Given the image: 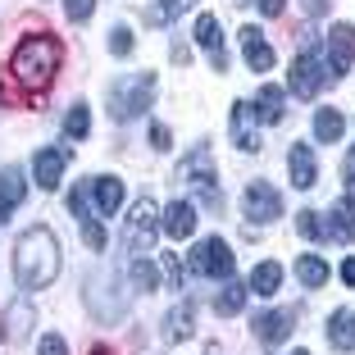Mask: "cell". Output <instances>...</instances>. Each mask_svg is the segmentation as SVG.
<instances>
[{"label":"cell","instance_id":"obj_1","mask_svg":"<svg viewBox=\"0 0 355 355\" xmlns=\"http://www.w3.org/2000/svg\"><path fill=\"white\" fill-rule=\"evenodd\" d=\"M14 273H19V287L28 292H42L51 287L55 273H60V241L51 228H28L14 246Z\"/></svg>","mask_w":355,"mask_h":355},{"label":"cell","instance_id":"obj_2","mask_svg":"<svg viewBox=\"0 0 355 355\" xmlns=\"http://www.w3.org/2000/svg\"><path fill=\"white\" fill-rule=\"evenodd\" d=\"M60 60H64V51H60V42L55 37H28V42L14 51V60H10V73L19 78L23 87H51L55 83V73H60Z\"/></svg>","mask_w":355,"mask_h":355},{"label":"cell","instance_id":"obj_3","mask_svg":"<svg viewBox=\"0 0 355 355\" xmlns=\"http://www.w3.org/2000/svg\"><path fill=\"white\" fill-rule=\"evenodd\" d=\"M150 101H155V73H128L110 83V114L119 123H132L137 114H146Z\"/></svg>","mask_w":355,"mask_h":355},{"label":"cell","instance_id":"obj_4","mask_svg":"<svg viewBox=\"0 0 355 355\" xmlns=\"http://www.w3.org/2000/svg\"><path fill=\"white\" fill-rule=\"evenodd\" d=\"M178 182H187V191L205 209H223V187H219V173H214V159H209L205 146L191 150V155L178 164Z\"/></svg>","mask_w":355,"mask_h":355},{"label":"cell","instance_id":"obj_5","mask_svg":"<svg viewBox=\"0 0 355 355\" xmlns=\"http://www.w3.org/2000/svg\"><path fill=\"white\" fill-rule=\"evenodd\" d=\"M155 237H159V205H155L150 196H141V200L132 205V214H128L123 251H128V255H150Z\"/></svg>","mask_w":355,"mask_h":355},{"label":"cell","instance_id":"obj_6","mask_svg":"<svg viewBox=\"0 0 355 355\" xmlns=\"http://www.w3.org/2000/svg\"><path fill=\"white\" fill-rule=\"evenodd\" d=\"M328 69H324V51H319V42H305V51L296 55L292 64V96H301V101H310L319 87H324Z\"/></svg>","mask_w":355,"mask_h":355},{"label":"cell","instance_id":"obj_7","mask_svg":"<svg viewBox=\"0 0 355 355\" xmlns=\"http://www.w3.org/2000/svg\"><path fill=\"white\" fill-rule=\"evenodd\" d=\"M191 269L205 273V278H232V251L223 237H205L191 251Z\"/></svg>","mask_w":355,"mask_h":355},{"label":"cell","instance_id":"obj_8","mask_svg":"<svg viewBox=\"0 0 355 355\" xmlns=\"http://www.w3.org/2000/svg\"><path fill=\"white\" fill-rule=\"evenodd\" d=\"M351 60H355V28H351V23H337V28L328 32V55H324L328 83H337V78H346V69H351Z\"/></svg>","mask_w":355,"mask_h":355},{"label":"cell","instance_id":"obj_9","mask_svg":"<svg viewBox=\"0 0 355 355\" xmlns=\"http://www.w3.org/2000/svg\"><path fill=\"white\" fill-rule=\"evenodd\" d=\"M73 159V150L69 146H42L37 155H32V178H37V187L42 191H55L64 178V164Z\"/></svg>","mask_w":355,"mask_h":355},{"label":"cell","instance_id":"obj_10","mask_svg":"<svg viewBox=\"0 0 355 355\" xmlns=\"http://www.w3.org/2000/svg\"><path fill=\"white\" fill-rule=\"evenodd\" d=\"M241 209H246V219H255V223H273L282 214V196L269 182H251V187L241 191Z\"/></svg>","mask_w":355,"mask_h":355},{"label":"cell","instance_id":"obj_11","mask_svg":"<svg viewBox=\"0 0 355 355\" xmlns=\"http://www.w3.org/2000/svg\"><path fill=\"white\" fill-rule=\"evenodd\" d=\"M255 337H260L264 346H282L287 337H292V328H296V314L292 310H269V314H255Z\"/></svg>","mask_w":355,"mask_h":355},{"label":"cell","instance_id":"obj_12","mask_svg":"<svg viewBox=\"0 0 355 355\" xmlns=\"http://www.w3.org/2000/svg\"><path fill=\"white\" fill-rule=\"evenodd\" d=\"M287 173H292V187H296V191H310L314 182H319V164H314V146H301V141H296V146L287 150Z\"/></svg>","mask_w":355,"mask_h":355},{"label":"cell","instance_id":"obj_13","mask_svg":"<svg viewBox=\"0 0 355 355\" xmlns=\"http://www.w3.org/2000/svg\"><path fill=\"white\" fill-rule=\"evenodd\" d=\"M87 191L96 196V209H101V219H114L119 209H123V196H128L123 182H119L114 173H110V178H92V182H87Z\"/></svg>","mask_w":355,"mask_h":355},{"label":"cell","instance_id":"obj_14","mask_svg":"<svg viewBox=\"0 0 355 355\" xmlns=\"http://www.w3.org/2000/svg\"><path fill=\"white\" fill-rule=\"evenodd\" d=\"M241 55L251 64V73H269L273 69V46L264 42L260 28H241Z\"/></svg>","mask_w":355,"mask_h":355},{"label":"cell","instance_id":"obj_15","mask_svg":"<svg viewBox=\"0 0 355 355\" xmlns=\"http://www.w3.org/2000/svg\"><path fill=\"white\" fill-rule=\"evenodd\" d=\"M23 196H28L23 168H5V173H0V228H5V223H10V214L23 205Z\"/></svg>","mask_w":355,"mask_h":355},{"label":"cell","instance_id":"obj_16","mask_svg":"<svg viewBox=\"0 0 355 355\" xmlns=\"http://www.w3.org/2000/svg\"><path fill=\"white\" fill-rule=\"evenodd\" d=\"M159 228L168 232V237H191V232H196V205H191V200H173V205L164 209V219H159Z\"/></svg>","mask_w":355,"mask_h":355},{"label":"cell","instance_id":"obj_17","mask_svg":"<svg viewBox=\"0 0 355 355\" xmlns=\"http://www.w3.org/2000/svg\"><path fill=\"white\" fill-rule=\"evenodd\" d=\"M324 333L333 351H355V310H333Z\"/></svg>","mask_w":355,"mask_h":355},{"label":"cell","instance_id":"obj_18","mask_svg":"<svg viewBox=\"0 0 355 355\" xmlns=\"http://www.w3.org/2000/svg\"><path fill=\"white\" fill-rule=\"evenodd\" d=\"M324 237H333V241H351L355 237V200L346 196V200H337L333 205V214H328V228H324Z\"/></svg>","mask_w":355,"mask_h":355},{"label":"cell","instance_id":"obj_19","mask_svg":"<svg viewBox=\"0 0 355 355\" xmlns=\"http://www.w3.org/2000/svg\"><path fill=\"white\" fill-rule=\"evenodd\" d=\"M251 105L237 101L232 105V141H237V150H260V132H251Z\"/></svg>","mask_w":355,"mask_h":355},{"label":"cell","instance_id":"obj_20","mask_svg":"<svg viewBox=\"0 0 355 355\" xmlns=\"http://www.w3.org/2000/svg\"><path fill=\"white\" fill-rule=\"evenodd\" d=\"M278 282H282V264H278V260H264V264H255V269H251V282H246V292H255V296H273V292H278Z\"/></svg>","mask_w":355,"mask_h":355},{"label":"cell","instance_id":"obj_21","mask_svg":"<svg viewBox=\"0 0 355 355\" xmlns=\"http://www.w3.org/2000/svg\"><path fill=\"white\" fill-rule=\"evenodd\" d=\"M251 114H255V123H278V119H282V92H278V87H264V92L255 96Z\"/></svg>","mask_w":355,"mask_h":355},{"label":"cell","instance_id":"obj_22","mask_svg":"<svg viewBox=\"0 0 355 355\" xmlns=\"http://www.w3.org/2000/svg\"><path fill=\"white\" fill-rule=\"evenodd\" d=\"M164 333H168V342H182V337H191L196 333V314H191V305L182 301V305H173V310H168V319H164Z\"/></svg>","mask_w":355,"mask_h":355},{"label":"cell","instance_id":"obj_23","mask_svg":"<svg viewBox=\"0 0 355 355\" xmlns=\"http://www.w3.org/2000/svg\"><path fill=\"white\" fill-rule=\"evenodd\" d=\"M342 132H346V119L337 114V110H319V114H314V137H319V141L333 146V141H342Z\"/></svg>","mask_w":355,"mask_h":355},{"label":"cell","instance_id":"obj_24","mask_svg":"<svg viewBox=\"0 0 355 355\" xmlns=\"http://www.w3.org/2000/svg\"><path fill=\"white\" fill-rule=\"evenodd\" d=\"M246 287H241V282H228V287H223L219 296H214V314H223V319H232V314H241V305H246Z\"/></svg>","mask_w":355,"mask_h":355},{"label":"cell","instance_id":"obj_25","mask_svg":"<svg viewBox=\"0 0 355 355\" xmlns=\"http://www.w3.org/2000/svg\"><path fill=\"white\" fill-rule=\"evenodd\" d=\"M128 273H132V287H137V292H155V287H159V269L146 260V255H132Z\"/></svg>","mask_w":355,"mask_h":355},{"label":"cell","instance_id":"obj_26","mask_svg":"<svg viewBox=\"0 0 355 355\" xmlns=\"http://www.w3.org/2000/svg\"><path fill=\"white\" fill-rule=\"evenodd\" d=\"M296 278H301L305 287H324L328 282V264L319 260V255H296Z\"/></svg>","mask_w":355,"mask_h":355},{"label":"cell","instance_id":"obj_27","mask_svg":"<svg viewBox=\"0 0 355 355\" xmlns=\"http://www.w3.org/2000/svg\"><path fill=\"white\" fill-rule=\"evenodd\" d=\"M32 328V305L19 301L10 314H5V342H23V333Z\"/></svg>","mask_w":355,"mask_h":355},{"label":"cell","instance_id":"obj_28","mask_svg":"<svg viewBox=\"0 0 355 355\" xmlns=\"http://www.w3.org/2000/svg\"><path fill=\"white\" fill-rule=\"evenodd\" d=\"M196 42L205 46V51H223V28L214 14H200L196 19Z\"/></svg>","mask_w":355,"mask_h":355},{"label":"cell","instance_id":"obj_29","mask_svg":"<svg viewBox=\"0 0 355 355\" xmlns=\"http://www.w3.org/2000/svg\"><path fill=\"white\" fill-rule=\"evenodd\" d=\"M187 5H196V0H159L155 10H150V14H146V23H173V19H178V14L187 10Z\"/></svg>","mask_w":355,"mask_h":355},{"label":"cell","instance_id":"obj_30","mask_svg":"<svg viewBox=\"0 0 355 355\" xmlns=\"http://www.w3.org/2000/svg\"><path fill=\"white\" fill-rule=\"evenodd\" d=\"M87 128H92V119H87V105H73V110L64 114V132L73 137V141H83Z\"/></svg>","mask_w":355,"mask_h":355},{"label":"cell","instance_id":"obj_31","mask_svg":"<svg viewBox=\"0 0 355 355\" xmlns=\"http://www.w3.org/2000/svg\"><path fill=\"white\" fill-rule=\"evenodd\" d=\"M296 232H301V237H310V241H319V237H324V223H319V214H314V209H301V214H296Z\"/></svg>","mask_w":355,"mask_h":355},{"label":"cell","instance_id":"obj_32","mask_svg":"<svg viewBox=\"0 0 355 355\" xmlns=\"http://www.w3.org/2000/svg\"><path fill=\"white\" fill-rule=\"evenodd\" d=\"M110 55H119V60H128V55H132V32H128V28H114V32H110Z\"/></svg>","mask_w":355,"mask_h":355},{"label":"cell","instance_id":"obj_33","mask_svg":"<svg viewBox=\"0 0 355 355\" xmlns=\"http://www.w3.org/2000/svg\"><path fill=\"white\" fill-rule=\"evenodd\" d=\"M92 10H96V0H64V14H69L73 23H87Z\"/></svg>","mask_w":355,"mask_h":355},{"label":"cell","instance_id":"obj_34","mask_svg":"<svg viewBox=\"0 0 355 355\" xmlns=\"http://www.w3.org/2000/svg\"><path fill=\"white\" fill-rule=\"evenodd\" d=\"M164 273H168V282H173V292H182V278H187L182 255H164Z\"/></svg>","mask_w":355,"mask_h":355},{"label":"cell","instance_id":"obj_35","mask_svg":"<svg viewBox=\"0 0 355 355\" xmlns=\"http://www.w3.org/2000/svg\"><path fill=\"white\" fill-rule=\"evenodd\" d=\"M83 241L92 246V251H105V228H101L96 219H87V223H83Z\"/></svg>","mask_w":355,"mask_h":355},{"label":"cell","instance_id":"obj_36","mask_svg":"<svg viewBox=\"0 0 355 355\" xmlns=\"http://www.w3.org/2000/svg\"><path fill=\"white\" fill-rule=\"evenodd\" d=\"M37 355H69V346H64L60 333H46L42 342H37Z\"/></svg>","mask_w":355,"mask_h":355},{"label":"cell","instance_id":"obj_37","mask_svg":"<svg viewBox=\"0 0 355 355\" xmlns=\"http://www.w3.org/2000/svg\"><path fill=\"white\" fill-rule=\"evenodd\" d=\"M150 146H155V150H168V128L164 123H150Z\"/></svg>","mask_w":355,"mask_h":355},{"label":"cell","instance_id":"obj_38","mask_svg":"<svg viewBox=\"0 0 355 355\" xmlns=\"http://www.w3.org/2000/svg\"><path fill=\"white\" fill-rule=\"evenodd\" d=\"M342 182H346V187H355V146L346 150V164H342Z\"/></svg>","mask_w":355,"mask_h":355},{"label":"cell","instance_id":"obj_39","mask_svg":"<svg viewBox=\"0 0 355 355\" xmlns=\"http://www.w3.org/2000/svg\"><path fill=\"white\" fill-rule=\"evenodd\" d=\"M342 282H346V287H355V255L342 264Z\"/></svg>","mask_w":355,"mask_h":355},{"label":"cell","instance_id":"obj_40","mask_svg":"<svg viewBox=\"0 0 355 355\" xmlns=\"http://www.w3.org/2000/svg\"><path fill=\"white\" fill-rule=\"evenodd\" d=\"M173 60H178V64H191V51H187L182 42H173Z\"/></svg>","mask_w":355,"mask_h":355},{"label":"cell","instance_id":"obj_41","mask_svg":"<svg viewBox=\"0 0 355 355\" xmlns=\"http://www.w3.org/2000/svg\"><path fill=\"white\" fill-rule=\"evenodd\" d=\"M328 5H333V0H305V14H324Z\"/></svg>","mask_w":355,"mask_h":355},{"label":"cell","instance_id":"obj_42","mask_svg":"<svg viewBox=\"0 0 355 355\" xmlns=\"http://www.w3.org/2000/svg\"><path fill=\"white\" fill-rule=\"evenodd\" d=\"M260 10H264V14L273 19V14H282V0H260Z\"/></svg>","mask_w":355,"mask_h":355},{"label":"cell","instance_id":"obj_43","mask_svg":"<svg viewBox=\"0 0 355 355\" xmlns=\"http://www.w3.org/2000/svg\"><path fill=\"white\" fill-rule=\"evenodd\" d=\"M92 355H110V351H105V346H96V351H92Z\"/></svg>","mask_w":355,"mask_h":355},{"label":"cell","instance_id":"obj_44","mask_svg":"<svg viewBox=\"0 0 355 355\" xmlns=\"http://www.w3.org/2000/svg\"><path fill=\"white\" fill-rule=\"evenodd\" d=\"M292 355H310V351H292Z\"/></svg>","mask_w":355,"mask_h":355}]
</instances>
